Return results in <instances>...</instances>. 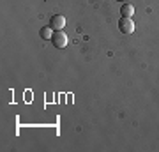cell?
I'll return each instance as SVG.
<instances>
[{
    "mask_svg": "<svg viewBox=\"0 0 159 152\" xmlns=\"http://www.w3.org/2000/svg\"><path fill=\"white\" fill-rule=\"evenodd\" d=\"M51 43H53V46L55 48H66L67 46V35H66V32L64 30H55L53 32V35H51Z\"/></svg>",
    "mask_w": 159,
    "mask_h": 152,
    "instance_id": "1",
    "label": "cell"
},
{
    "mask_svg": "<svg viewBox=\"0 0 159 152\" xmlns=\"http://www.w3.org/2000/svg\"><path fill=\"white\" fill-rule=\"evenodd\" d=\"M119 30L122 34H133V32H134V23H133V20L122 16L120 21H119Z\"/></svg>",
    "mask_w": 159,
    "mask_h": 152,
    "instance_id": "2",
    "label": "cell"
},
{
    "mask_svg": "<svg viewBox=\"0 0 159 152\" xmlns=\"http://www.w3.org/2000/svg\"><path fill=\"white\" fill-rule=\"evenodd\" d=\"M50 27L53 28V30H62L64 27H66V18L62 16V14H53L50 20Z\"/></svg>",
    "mask_w": 159,
    "mask_h": 152,
    "instance_id": "3",
    "label": "cell"
},
{
    "mask_svg": "<svg viewBox=\"0 0 159 152\" xmlns=\"http://www.w3.org/2000/svg\"><path fill=\"white\" fill-rule=\"evenodd\" d=\"M120 14L124 18H133V14H134V7L131 6V4H124V6L120 7Z\"/></svg>",
    "mask_w": 159,
    "mask_h": 152,
    "instance_id": "4",
    "label": "cell"
},
{
    "mask_svg": "<svg viewBox=\"0 0 159 152\" xmlns=\"http://www.w3.org/2000/svg\"><path fill=\"white\" fill-rule=\"evenodd\" d=\"M53 28L51 27H43L39 30V35H41V39H44V41H48V39H51V35H53Z\"/></svg>",
    "mask_w": 159,
    "mask_h": 152,
    "instance_id": "5",
    "label": "cell"
}]
</instances>
